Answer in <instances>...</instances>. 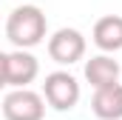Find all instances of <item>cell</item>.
<instances>
[{
	"mask_svg": "<svg viewBox=\"0 0 122 120\" xmlns=\"http://www.w3.org/2000/svg\"><path fill=\"white\" fill-rule=\"evenodd\" d=\"M43 97L54 112H71L80 103V83L68 72H51V74H46Z\"/></svg>",
	"mask_w": 122,
	"mask_h": 120,
	"instance_id": "cell-3",
	"label": "cell"
},
{
	"mask_svg": "<svg viewBox=\"0 0 122 120\" xmlns=\"http://www.w3.org/2000/svg\"><path fill=\"white\" fill-rule=\"evenodd\" d=\"M48 57L60 66H71L85 57V37L80 29H57L48 37Z\"/></svg>",
	"mask_w": 122,
	"mask_h": 120,
	"instance_id": "cell-5",
	"label": "cell"
},
{
	"mask_svg": "<svg viewBox=\"0 0 122 120\" xmlns=\"http://www.w3.org/2000/svg\"><path fill=\"white\" fill-rule=\"evenodd\" d=\"M48 20L40 6H17L6 17V40L14 49H34L46 40Z\"/></svg>",
	"mask_w": 122,
	"mask_h": 120,
	"instance_id": "cell-1",
	"label": "cell"
},
{
	"mask_svg": "<svg viewBox=\"0 0 122 120\" xmlns=\"http://www.w3.org/2000/svg\"><path fill=\"white\" fill-rule=\"evenodd\" d=\"M3 117L6 120H43L46 117V97L26 89H9L3 97Z\"/></svg>",
	"mask_w": 122,
	"mask_h": 120,
	"instance_id": "cell-4",
	"label": "cell"
},
{
	"mask_svg": "<svg viewBox=\"0 0 122 120\" xmlns=\"http://www.w3.org/2000/svg\"><path fill=\"white\" fill-rule=\"evenodd\" d=\"M91 40L97 43V49L114 54L122 49V17L119 14H105L94 23V31H91Z\"/></svg>",
	"mask_w": 122,
	"mask_h": 120,
	"instance_id": "cell-8",
	"label": "cell"
},
{
	"mask_svg": "<svg viewBox=\"0 0 122 120\" xmlns=\"http://www.w3.org/2000/svg\"><path fill=\"white\" fill-rule=\"evenodd\" d=\"M40 63L29 49H11L0 54V80L9 89H26L29 83L37 80Z\"/></svg>",
	"mask_w": 122,
	"mask_h": 120,
	"instance_id": "cell-2",
	"label": "cell"
},
{
	"mask_svg": "<svg viewBox=\"0 0 122 120\" xmlns=\"http://www.w3.org/2000/svg\"><path fill=\"white\" fill-rule=\"evenodd\" d=\"M91 112L99 120H122V83L94 89Z\"/></svg>",
	"mask_w": 122,
	"mask_h": 120,
	"instance_id": "cell-7",
	"label": "cell"
},
{
	"mask_svg": "<svg viewBox=\"0 0 122 120\" xmlns=\"http://www.w3.org/2000/svg\"><path fill=\"white\" fill-rule=\"evenodd\" d=\"M82 74H85V80L91 83L94 89H102V86L119 83L122 69H119V63L105 52V54H97V57L85 60V72H82Z\"/></svg>",
	"mask_w": 122,
	"mask_h": 120,
	"instance_id": "cell-6",
	"label": "cell"
}]
</instances>
